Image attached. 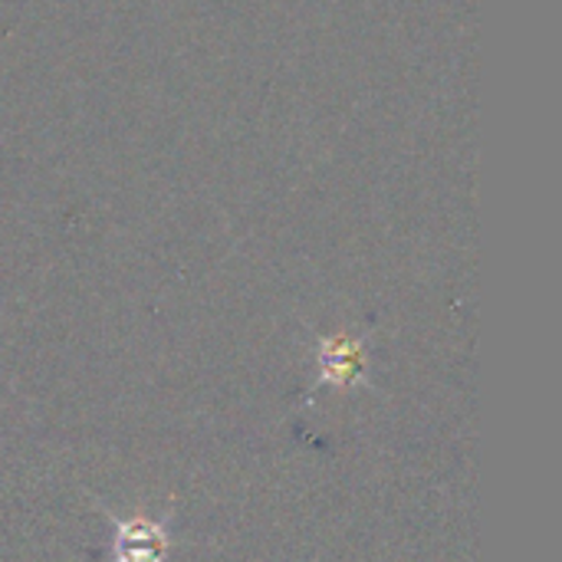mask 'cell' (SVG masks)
<instances>
[{
    "instance_id": "7a4b0ae2",
    "label": "cell",
    "mask_w": 562,
    "mask_h": 562,
    "mask_svg": "<svg viewBox=\"0 0 562 562\" xmlns=\"http://www.w3.org/2000/svg\"><path fill=\"white\" fill-rule=\"evenodd\" d=\"M369 333H333L316 339V382L306 398L319 389H356L369 385Z\"/></svg>"
},
{
    "instance_id": "6da1fadb",
    "label": "cell",
    "mask_w": 562,
    "mask_h": 562,
    "mask_svg": "<svg viewBox=\"0 0 562 562\" xmlns=\"http://www.w3.org/2000/svg\"><path fill=\"white\" fill-rule=\"evenodd\" d=\"M102 517L112 527L105 562H168L171 550H175V533H171L175 514H168V517H148V514L115 517L109 507H102Z\"/></svg>"
}]
</instances>
